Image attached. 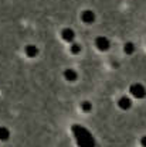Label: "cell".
Listing matches in <instances>:
<instances>
[{
    "instance_id": "6da1fadb",
    "label": "cell",
    "mask_w": 146,
    "mask_h": 147,
    "mask_svg": "<svg viewBox=\"0 0 146 147\" xmlns=\"http://www.w3.org/2000/svg\"><path fill=\"white\" fill-rule=\"evenodd\" d=\"M71 130L77 140V144L79 147H95V139L88 129L79 126V125H74Z\"/></svg>"
},
{
    "instance_id": "7a4b0ae2",
    "label": "cell",
    "mask_w": 146,
    "mask_h": 147,
    "mask_svg": "<svg viewBox=\"0 0 146 147\" xmlns=\"http://www.w3.org/2000/svg\"><path fill=\"white\" fill-rule=\"evenodd\" d=\"M129 91H130V95L133 98H136V99H142V98L146 96V89L142 84H133V85H130V89Z\"/></svg>"
},
{
    "instance_id": "3957f363",
    "label": "cell",
    "mask_w": 146,
    "mask_h": 147,
    "mask_svg": "<svg viewBox=\"0 0 146 147\" xmlns=\"http://www.w3.org/2000/svg\"><path fill=\"white\" fill-rule=\"evenodd\" d=\"M95 44H96V48L99 51H107L111 47V41L107 38V37H98L95 40Z\"/></svg>"
},
{
    "instance_id": "277c9868",
    "label": "cell",
    "mask_w": 146,
    "mask_h": 147,
    "mask_svg": "<svg viewBox=\"0 0 146 147\" xmlns=\"http://www.w3.org/2000/svg\"><path fill=\"white\" fill-rule=\"evenodd\" d=\"M118 106H119L121 109L128 110L129 108L132 106V100H130V98H128V96H122V98L118 100Z\"/></svg>"
},
{
    "instance_id": "5b68a950",
    "label": "cell",
    "mask_w": 146,
    "mask_h": 147,
    "mask_svg": "<svg viewBox=\"0 0 146 147\" xmlns=\"http://www.w3.org/2000/svg\"><path fill=\"white\" fill-rule=\"evenodd\" d=\"M81 18H82L84 23L91 24V23L95 21V14H94V11H91V10H85V11L81 14Z\"/></svg>"
},
{
    "instance_id": "8992f818",
    "label": "cell",
    "mask_w": 146,
    "mask_h": 147,
    "mask_svg": "<svg viewBox=\"0 0 146 147\" xmlns=\"http://www.w3.org/2000/svg\"><path fill=\"white\" fill-rule=\"evenodd\" d=\"M61 37H62L65 41L73 42L74 38H75V33H74V30H71V28H64L62 33H61Z\"/></svg>"
},
{
    "instance_id": "52a82bcc",
    "label": "cell",
    "mask_w": 146,
    "mask_h": 147,
    "mask_svg": "<svg viewBox=\"0 0 146 147\" xmlns=\"http://www.w3.org/2000/svg\"><path fill=\"white\" fill-rule=\"evenodd\" d=\"M26 54H27V57L33 58V57H36L38 54V50H37V47H34V45H27L26 47Z\"/></svg>"
},
{
    "instance_id": "ba28073f",
    "label": "cell",
    "mask_w": 146,
    "mask_h": 147,
    "mask_svg": "<svg viewBox=\"0 0 146 147\" xmlns=\"http://www.w3.org/2000/svg\"><path fill=\"white\" fill-rule=\"evenodd\" d=\"M64 76H65L67 81H75V79H77V72H75L74 69H67V71L64 72Z\"/></svg>"
},
{
    "instance_id": "9c48e42d",
    "label": "cell",
    "mask_w": 146,
    "mask_h": 147,
    "mask_svg": "<svg viewBox=\"0 0 146 147\" xmlns=\"http://www.w3.org/2000/svg\"><path fill=\"white\" fill-rule=\"evenodd\" d=\"M124 51L128 55L133 54V51H135V45H133V42H130V41H128L125 45H124Z\"/></svg>"
},
{
    "instance_id": "30bf717a",
    "label": "cell",
    "mask_w": 146,
    "mask_h": 147,
    "mask_svg": "<svg viewBox=\"0 0 146 147\" xmlns=\"http://www.w3.org/2000/svg\"><path fill=\"white\" fill-rule=\"evenodd\" d=\"M10 136V131L6 127H0V140H7Z\"/></svg>"
},
{
    "instance_id": "8fae6325",
    "label": "cell",
    "mask_w": 146,
    "mask_h": 147,
    "mask_svg": "<svg viewBox=\"0 0 146 147\" xmlns=\"http://www.w3.org/2000/svg\"><path fill=\"white\" fill-rule=\"evenodd\" d=\"M81 108H82V110H84V112H90V110L92 109V105H91V102H84Z\"/></svg>"
},
{
    "instance_id": "7c38bea8",
    "label": "cell",
    "mask_w": 146,
    "mask_h": 147,
    "mask_svg": "<svg viewBox=\"0 0 146 147\" xmlns=\"http://www.w3.org/2000/svg\"><path fill=\"white\" fill-rule=\"evenodd\" d=\"M81 51V45L79 44H73V47H71V53L73 54H78Z\"/></svg>"
},
{
    "instance_id": "4fadbf2b",
    "label": "cell",
    "mask_w": 146,
    "mask_h": 147,
    "mask_svg": "<svg viewBox=\"0 0 146 147\" xmlns=\"http://www.w3.org/2000/svg\"><path fill=\"white\" fill-rule=\"evenodd\" d=\"M141 144H142L143 147H146V136H143V137L141 139Z\"/></svg>"
}]
</instances>
